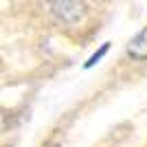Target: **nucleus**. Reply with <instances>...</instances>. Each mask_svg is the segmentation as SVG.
Here are the masks:
<instances>
[{"mask_svg":"<svg viewBox=\"0 0 147 147\" xmlns=\"http://www.w3.org/2000/svg\"><path fill=\"white\" fill-rule=\"evenodd\" d=\"M51 11L59 22L75 24L86 16V5L84 2H51Z\"/></svg>","mask_w":147,"mask_h":147,"instance_id":"1","label":"nucleus"},{"mask_svg":"<svg viewBox=\"0 0 147 147\" xmlns=\"http://www.w3.org/2000/svg\"><path fill=\"white\" fill-rule=\"evenodd\" d=\"M127 55L132 59H138V61L147 59V26L132 37V42L127 44Z\"/></svg>","mask_w":147,"mask_h":147,"instance_id":"2","label":"nucleus"},{"mask_svg":"<svg viewBox=\"0 0 147 147\" xmlns=\"http://www.w3.org/2000/svg\"><path fill=\"white\" fill-rule=\"evenodd\" d=\"M108 51H110V42L101 44V49H99L97 53H94V55H90V59H88L86 64H84V68H92V66H94V64H97L99 59H101V57L105 55V53H108Z\"/></svg>","mask_w":147,"mask_h":147,"instance_id":"3","label":"nucleus"}]
</instances>
